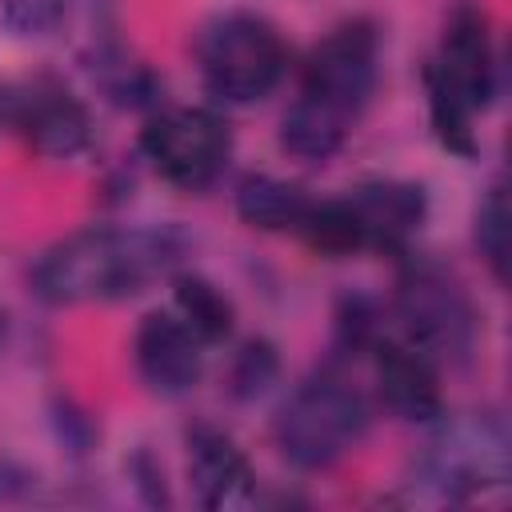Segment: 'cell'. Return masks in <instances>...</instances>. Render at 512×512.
I'll return each instance as SVG.
<instances>
[{
	"instance_id": "cell-16",
	"label": "cell",
	"mask_w": 512,
	"mask_h": 512,
	"mask_svg": "<svg viewBox=\"0 0 512 512\" xmlns=\"http://www.w3.org/2000/svg\"><path fill=\"white\" fill-rule=\"evenodd\" d=\"M508 220V192L504 184H492L476 208V252L496 284H508Z\"/></svg>"
},
{
	"instance_id": "cell-3",
	"label": "cell",
	"mask_w": 512,
	"mask_h": 512,
	"mask_svg": "<svg viewBox=\"0 0 512 512\" xmlns=\"http://www.w3.org/2000/svg\"><path fill=\"white\" fill-rule=\"evenodd\" d=\"M368 432L364 396L336 372H316L292 388L276 412V448L304 472L332 468Z\"/></svg>"
},
{
	"instance_id": "cell-19",
	"label": "cell",
	"mask_w": 512,
	"mask_h": 512,
	"mask_svg": "<svg viewBox=\"0 0 512 512\" xmlns=\"http://www.w3.org/2000/svg\"><path fill=\"white\" fill-rule=\"evenodd\" d=\"M64 0H0V20L16 36H44L60 24Z\"/></svg>"
},
{
	"instance_id": "cell-20",
	"label": "cell",
	"mask_w": 512,
	"mask_h": 512,
	"mask_svg": "<svg viewBox=\"0 0 512 512\" xmlns=\"http://www.w3.org/2000/svg\"><path fill=\"white\" fill-rule=\"evenodd\" d=\"M52 424H56L60 444H64L68 452H76V456H84V452L96 444V420H92L84 408H76L72 400H56Z\"/></svg>"
},
{
	"instance_id": "cell-9",
	"label": "cell",
	"mask_w": 512,
	"mask_h": 512,
	"mask_svg": "<svg viewBox=\"0 0 512 512\" xmlns=\"http://www.w3.org/2000/svg\"><path fill=\"white\" fill-rule=\"evenodd\" d=\"M452 96H460L472 112H484L496 96V44L488 16L480 8H456L444 24L440 52L424 64Z\"/></svg>"
},
{
	"instance_id": "cell-24",
	"label": "cell",
	"mask_w": 512,
	"mask_h": 512,
	"mask_svg": "<svg viewBox=\"0 0 512 512\" xmlns=\"http://www.w3.org/2000/svg\"><path fill=\"white\" fill-rule=\"evenodd\" d=\"M4 116H8V96L0 92V120H4Z\"/></svg>"
},
{
	"instance_id": "cell-4",
	"label": "cell",
	"mask_w": 512,
	"mask_h": 512,
	"mask_svg": "<svg viewBox=\"0 0 512 512\" xmlns=\"http://www.w3.org/2000/svg\"><path fill=\"white\" fill-rule=\"evenodd\" d=\"M436 432L428 436L416 480L436 500H468L488 488H504L512 476V444L508 428L492 412H464V416H436Z\"/></svg>"
},
{
	"instance_id": "cell-2",
	"label": "cell",
	"mask_w": 512,
	"mask_h": 512,
	"mask_svg": "<svg viewBox=\"0 0 512 512\" xmlns=\"http://www.w3.org/2000/svg\"><path fill=\"white\" fill-rule=\"evenodd\" d=\"M184 256L176 228H84L40 252L32 292L48 304L124 300L168 276Z\"/></svg>"
},
{
	"instance_id": "cell-23",
	"label": "cell",
	"mask_w": 512,
	"mask_h": 512,
	"mask_svg": "<svg viewBox=\"0 0 512 512\" xmlns=\"http://www.w3.org/2000/svg\"><path fill=\"white\" fill-rule=\"evenodd\" d=\"M4 332H8V316H4V308H0V340H4Z\"/></svg>"
},
{
	"instance_id": "cell-5",
	"label": "cell",
	"mask_w": 512,
	"mask_h": 512,
	"mask_svg": "<svg viewBox=\"0 0 512 512\" xmlns=\"http://www.w3.org/2000/svg\"><path fill=\"white\" fill-rule=\"evenodd\" d=\"M392 312L408 344H416L432 364H464L476 348V308L464 284L428 256H408L396 272Z\"/></svg>"
},
{
	"instance_id": "cell-11",
	"label": "cell",
	"mask_w": 512,
	"mask_h": 512,
	"mask_svg": "<svg viewBox=\"0 0 512 512\" xmlns=\"http://www.w3.org/2000/svg\"><path fill=\"white\" fill-rule=\"evenodd\" d=\"M200 336L176 312H148L132 336V360L148 392L156 396H184L196 388L204 372Z\"/></svg>"
},
{
	"instance_id": "cell-8",
	"label": "cell",
	"mask_w": 512,
	"mask_h": 512,
	"mask_svg": "<svg viewBox=\"0 0 512 512\" xmlns=\"http://www.w3.org/2000/svg\"><path fill=\"white\" fill-rule=\"evenodd\" d=\"M8 120L28 140V148L48 160H76L92 148L88 108L56 80H32L24 92L8 96Z\"/></svg>"
},
{
	"instance_id": "cell-14",
	"label": "cell",
	"mask_w": 512,
	"mask_h": 512,
	"mask_svg": "<svg viewBox=\"0 0 512 512\" xmlns=\"http://www.w3.org/2000/svg\"><path fill=\"white\" fill-rule=\"evenodd\" d=\"M312 196L280 176H244L236 188V216L260 232H296Z\"/></svg>"
},
{
	"instance_id": "cell-1",
	"label": "cell",
	"mask_w": 512,
	"mask_h": 512,
	"mask_svg": "<svg viewBox=\"0 0 512 512\" xmlns=\"http://www.w3.org/2000/svg\"><path fill=\"white\" fill-rule=\"evenodd\" d=\"M380 80V32L372 20H344L304 60L300 92L280 120V148L304 164L332 160Z\"/></svg>"
},
{
	"instance_id": "cell-21",
	"label": "cell",
	"mask_w": 512,
	"mask_h": 512,
	"mask_svg": "<svg viewBox=\"0 0 512 512\" xmlns=\"http://www.w3.org/2000/svg\"><path fill=\"white\" fill-rule=\"evenodd\" d=\"M128 476H132V484H136V492H140L144 504H152V508H168V504H172L164 468H160V460H156L148 448H140V452L128 460Z\"/></svg>"
},
{
	"instance_id": "cell-12",
	"label": "cell",
	"mask_w": 512,
	"mask_h": 512,
	"mask_svg": "<svg viewBox=\"0 0 512 512\" xmlns=\"http://www.w3.org/2000/svg\"><path fill=\"white\" fill-rule=\"evenodd\" d=\"M372 368H376V392L380 404L408 420V424H432L444 412V396H440V380H436V364L408 344L404 336H380L372 344Z\"/></svg>"
},
{
	"instance_id": "cell-10",
	"label": "cell",
	"mask_w": 512,
	"mask_h": 512,
	"mask_svg": "<svg viewBox=\"0 0 512 512\" xmlns=\"http://www.w3.org/2000/svg\"><path fill=\"white\" fill-rule=\"evenodd\" d=\"M352 212L360 252H396L404 256L408 240L428 216V192L412 180H364L344 192Z\"/></svg>"
},
{
	"instance_id": "cell-15",
	"label": "cell",
	"mask_w": 512,
	"mask_h": 512,
	"mask_svg": "<svg viewBox=\"0 0 512 512\" xmlns=\"http://www.w3.org/2000/svg\"><path fill=\"white\" fill-rule=\"evenodd\" d=\"M172 296H176V316L204 340V344H216V340H228L232 336V324H236V308L232 300L204 276L196 272H184L172 280Z\"/></svg>"
},
{
	"instance_id": "cell-17",
	"label": "cell",
	"mask_w": 512,
	"mask_h": 512,
	"mask_svg": "<svg viewBox=\"0 0 512 512\" xmlns=\"http://www.w3.org/2000/svg\"><path fill=\"white\" fill-rule=\"evenodd\" d=\"M384 332H388V328H384V316H380V308H376L372 296L352 292V296H344V300L336 304V348H340L344 356H368L372 344H376Z\"/></svg>"
},
{
	"instance_id": "cell-6",
	"label": "cell",
	"mask_w": 512,
	"mask_h": 512,
	"mask_svg": "<svg viewBox=\"0 0 512 512\" xmlns=\"http://www.w3.org/2000/svg\"><path fill=\"white\" fill-rule=\"evenodd\" d=\"M196 68L208 96L224 104H252L264 100L284 68L288 52L280 32L256 12H224L208 20L196 36Z\"/></svg>"
},
{
	"instance_id": "cell-22",
	"label": "cell",
	"mask_w": 512,
	"mask_h": 512,
	"mask_svg": "<svg viewBox=\"0 0 512 512\" xmlns=\"http://www.w3.org/2000/svg\"><path fill=\"white\" fill-rule=\"evenodd\" d=\"M24 484H28V472H20L16 464L4 460V464H0V500H8L12 492H20Z\"/></svg>"
},
{
	"instance_id": "cell-13",
	"label": "cell",
	"mask_w": 512,
	"mask_h": 512,
	"mask_svg": "<svg viewBox=\"0 0 512 512\" xmlns=\"http://www.w3.org/2000/svg\"><path fill=\"white\" fill-rule=\"evenodd\" d=\"M188 444V484L196 500L212 512L244 508L256 496V472L244 448L216 424H192L184 432Z\"/></svg>"
},
{
	"instance_id": "cell-7",
	"label": "cell",
	"mask_w": 512,
	"mask_h": 512,
	"mask_svg": "<svg viewBox=\"0 0 512 512\" xmlns=\"http://www.w3.org/2000/svg\"><path fill=\"white\" fill-rule=\"evenodd\" d=\"M140 152L152 164V172L172 188L204 192L228 168L232 128L212 108H196V104L160 108L140 132Z\"/></svg>"
},
{
	"instance_id": "cell-18",
	"label": "cell",
	"mask_w": 512,
	"mask_h": 512,
	"mask_svg": "<svg viewBox=\"0 0 512 512\" xmlns=\"http://www.w3.org/2000/svg\"><path fill=\"white\" fill-rule=\"evenodd\" d=\"M276 372H280L276 348L268 340H248L236 352L232 368H228V388H232L236 400H256V396L268 392V384L276 380Z\"/></svg>"
}]
</instances>
